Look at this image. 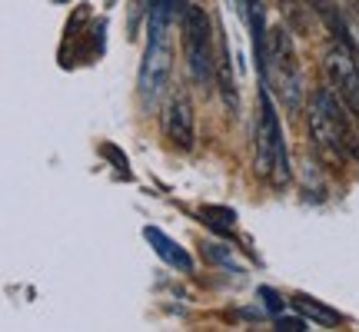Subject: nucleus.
Listing matches in <instances>:
<instances>
[{
  "label": "nucleus",
  "instance_id": "nucleus-10",
  "mask_svg": "<svg viewBox=\"0 0 359 332\" xmlns=\"http://www.w3.org/2000/svg\"><path fill=\"white\" fill-rule=\"evenodd\" d=\"M200 216L210 223V226H219V230H233V223H236V213L233 209H223V206H203L200 209Z\"/></svg>",
  "mask_w": 359,
  "mask_h": 332
},
{
  "label": "nucleus",
  "instance_id": "nucleus-6",
  "mask_svg": "<svg viewBox=\"0 0 359 332\" xmlns=\"http://www.w3.org/2000/svg\"><path fill=\"white\" fill-rule=\"evenodd\" d=\"M326 74H330V87L336 90V97L359 120V60L346 37H336L326 47Z\"/></svg>",
  "mask_w": 359,
  "mask_h": 332
},
{
  "label": "nucleus",
  "instance_id": "nucleus-15",
  "mask_svg": "<svg viewBox=\"0 0 359 332\" xmlns=\"http://www.w3.org/2000/svg\"><path fill=\"white\" fill-rule=\"evenodd\" d=\"M263 296H266V306L269 309H280V299H276V293H273V289H263Z\"/></svg>",
  "mask_w": 359,
  "mask_h": 332
},
{
  "label": "nucleus",
  "instance_id": "nucleus-2",
  "mask_svg": "<svg viewBox=\"0 0 359 332\" xmlns=\"http://www.w3.org/2000/svg\"><path fill=\"white\" fill-rule=\"evenodd\" d=\"M309 133L313 143L330 163H343L346 156H359V140L346 120V103L336 97L333 87H320L309 103Z\"/></svg>",
  "mask_w": 359,
  "mask_h": 332
},
{
  "label": "nucleus",
  "instance_id": "nucleus-7",
  "mask_svg": "<svg viewBox=\"0 0 359 332\" xmlns=\"http://www.w3.org/2000/svg\"><path fill=\"white\" fill-rule=\"evenodd\" d=\"M163 130H167V140L180 150H193V140H196V133H193V106L187 97H173L167 106V113H163Z\"/></svg>",
  "mask_w": 359,
  "mask_h": 332
},
{
  "label": "nucleus",
  "instance_id": "nucleus-9",
  "mask_svg": "<svg viewBox=\"0 0 359 332\" xmlns=\"http://www.w3.org/2000/svg\"><path fill=\"white\" fill-rule=\"evenodd\" d=\"M293 306L299 309V316L309 322H316V326H326V329H333V326H339V312L330 306H323V303H316L313 296H293Z\"/></svg>",
  "mask_w": 359,
  "mask_h": 332
},
{
  "label": "nucleus",
  "instance_id": "nucleus-11",
  "mask_svg": "<svg viewBox=\"0 0 359 332\" xmlns=\"http://www.w3.org/2000/svg\"><path fill=\"white\" fill-rule=\"evenodd\" d=\"M306 4L320 13V17L333 27V30H343V17H339V13H333V0H306Z\"/></svg>",
  "mask_w": 359,
  "mask_h": 332
},
{
  "label": "nucleus",
  "instance_id": "nucleus-3",
  "mask_svg": "<svg viewBox=\"0 0 359 332\" xmlns=\"http://www.w3.org/2000/svg\"><path fill=\"white\" fill-rule=\"evenodd\" d=\"M259 74L286 110H299L303 106V70L296 60L293 40L286 34V27H273L266 34V47H263V60H259Z\"/></svg>",
  "mask_w": 359,
  "mask_h": 332
},
{
  "label": "nucleus",
  "instance_id": "nucleus-8",
  "mask_svg": "<svg viewBox=\"0 0 359 332\" xmlns=\"http://www.w3.org/2000/svg\"><path fill=\"white\" fill-rule=\"evenodd\" d=\"M143 236H147V243L154 246V253L167 263V266H173V269H180V272H190L193 269V259H190V253L183 249V246H177L173 240H170L163 230H156V226H147L143 230Z\"/></svg>",
  "mask_w": 359,
  "mask_h": 332
},
{
  "label": "nucleus",
  "instance_id": "nucleus-13",
  "mask_svg": "<svg viewBox=\"0 0 359 332\" xmlns=\"http://www.w3.org/2000/svg\"><path fill=\"white\" fill-rule=\"evenodd\" d=\"M276 329H280V332H303V329H306V322H303V319H290V316H280V319H276Z\"/></svg>",
  "mask_w": 359,
  "mask_h": 332
},
{
  "label": "nucleus",
  "instance_id": "nucleus-1",
  "mask_svg": "<svg viewBox=\"0 0 359 332\" xmlns=\"http://www.w3.org/2000/svg\"><path fill=\"white\" fill-rule=\"evenodd\" d=\"M180 0H150L147 13V53L140 64V93L143 100H156L160 90L167 87L170 70H173V50H170V24L183 17Z\"/></svg>",
  "mask_w": 359,
  "mask_h": 332
},
{
  "label": "nucleus",
  "instance_id": "nucleus-5",
  "mask_svg": "<svg viewBox=\"0 0 359 332\" xmlns=\"http://www.w3.org/2000/svg\"><path fill=\"white\" fill-rule=\"evenodd\" d=\"M183 47H187V67H190V77L200 87L213 83V37H210V17L203 7L187 4L183 11Z\"/></svg>",
  "mask_w": 359,
  "mask_h": 332
},
{
  "label": "nucleus",
  "instance_id": "nucleus-12",
  "mask_svg": "<svg viewBox=\"0 0 359 332\" xmlns=\"http://www.w3.org/2000/svg\"><path fill=\"white\" fill-rule=\"evenodd\" d=\"M343 34H346L349 47H353V53H356V60H359V11H346V17H343Z\"/></svg>",
  "mask_w": 359,
  "mask_h": 332
},
{
  "label": "nucleus",
  "instance_id": "nucleus-14",
  "mask_svg": "<svg viewBox=\"0 0 359 332\" xmlns=\"http://www.w3.org/2000/svg\"><path fill=\"white\" fill-rule=\"evenodd\" d=\"M206 253L213 256V259H217V263H223V266H230V269H236V272H240V266H236V263H233V256H230V253H223V249H217V246H210V249H206Z\"/></svg>",
  "mask_w": 359,
  "mask_h": 332
},
{
  "label": "nucleus",
  "instance_id": "nucleus-4",
  "mask_svg": "<svg viewBox=\"0 0 359 332\" xmlns=\"http://www.w3.org/2000/svg\"><path fill=\"white\" fill-rule=\"evenodd\" d=\"M253 170L259 177H273V183H286V146H283V130L269 100V90L259 93V120H257V160Z\"/></svg>",
  "mask_w": 359,
  "mask_h": 332
}]
</instances>
